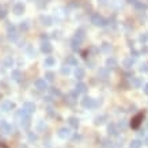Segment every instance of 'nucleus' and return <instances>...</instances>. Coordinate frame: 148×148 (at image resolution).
Wrapping results in <instances>:
<instances>
[{
	"label": "nucleus",
	"instance_id": "3",
	"mask_svg": "<svg viewBox=\"0 0 148 148\" xmlns=\"http://www.w3.org/2000/svg\"><path fill=\"white\" fill-rule=\"evenodd\" d=\"M109 133H111V135H117V129H116L114 125H110V126H109Z\"/></svg>",
	"mask_w": 148,
	"mask_h": 148
},
{
	"label": "nucleus",
	"instance_id": "4",
	"mask_svg": "<svg viewBox=\"0 0 148 148\" xmlns=\"http://www.w3.org/2000/svg\"><path fill=\"white\" fill-rule=\"evenodd\" d=\"M68 135H69V130L68 129H61L60 130V136H61V137H67Z\"/></svg>",
	"mask_w": 148,
	"mask_h": 148
},
{
	"label": "nucleus",
	"instance_id": "5",
	"mask_svg": "<svg viewBox=\"0 0 148 148\" xmlns=\"http://www.w3.org/2000/svg\"><path fill=\"white\" fill-rule=\"evenodd\" d=\"M144 93L148 94V83H147V86H145V88H144Z\"/></svg>",
	"mask_w": 148,
	"mask_h": 148
},
{
	"label": "nucleus",
	"instance_id": "2",
	"mask_svg": "<svg viewBox=\"0 0 148 148\" xmlns=\"http://www.w3.org/2000/svg\"><path fill=\"white\" fill-rule=\"evenodd\" d=\"M141 147V141L140 140H133L130 143V148H140Z\"/></svg>",
	"mask_w": 148,
	"mask_h": 148
},
{
	"label": "nucleus",
	"instance_id": "1",
	"mask_svg": "<svg viewBox=\"0 0 148 148\" xmlns=\"http://www.w3.org/2000/svg\"><path fill=\"white\" fill-rule=\"evenodd\" d=\"M143 118H144V114H143V113H139L136 117H133L132 122H130V126H132L133 129H137V128L140 126V124H141Z\"/></svg>",
	"mask_w": 148,
	"mask_h": 148
}]
</instances>
